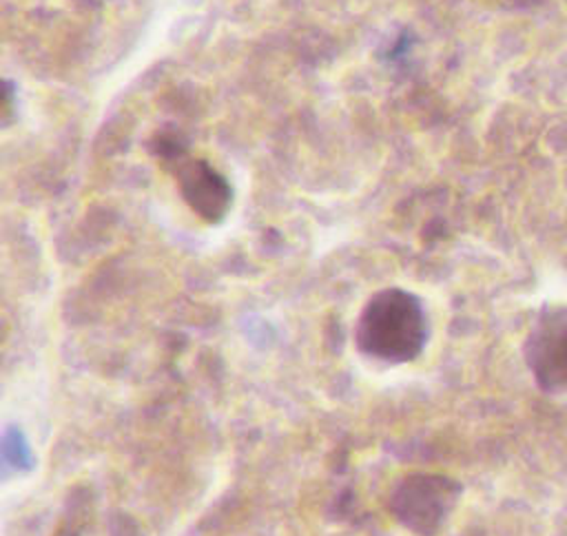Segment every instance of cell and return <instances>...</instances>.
<instances>
[{
  "label": "cell",
  "instance_id": "cell-1",
  "mask_svg": "<svg viewBox=\"0 0 567 536\" xmlns=\"http://www.w3.org/2000/svg\"><path fill=\"white\" fill-rule=\"evenodd\" d=\"M430 326L423 301L405 288H381L354 321V346L385 363L414 361L427 343Z\"/></svg>",
  "mask_w": 567,
  "mask_h": 536
},
{
  "label": "cell",
  "instance_id": "cell-2",
  "mask_svg": "<svg viewBox=\"0 0 567 536\" xmlns=\"http://www.w3.org/2000/svg\"><path fill=\"white\" fill-rule=\"evenodd\" d=\"M463 487L436 472L405 474L390 492L388 507L399 525L416 536H434L454 512Z\"/></svg>",
  "mask_w": 567,
  "mask_h": 536
},
{
  "label": "cell",
  "instance_id": "cell-3",
  "mask_svg": "<svg viewBox=\"0 0 567 536\" xmlns=\"http://www.w3.org/2000/svg\"><path fill=\"white\" fill-rule=\"evenodd\" d=\"M523 359L547 394H567V303H545L523 341Z\"/></svg>",
  "mask_w": 567,
  "mask_h": 536
},
{
  "label": "cell",
  "instance_id": "cell-4",
  "mask_svg": "<svg viewBox=\"0 0 567 536\" xmlns=\"http://www.w3.org/2000/svg\"><path fill=\"white\" fill-rule=\"evenodd\" d=\"M186 206L206 224H219L233 206V186L204 157L186 155L171 168Z\"/></svg>",
  "mask_w": 567,
  "mask_h": 536
},
{
  "label": "cell",
  "instance_id": "cell-5",
  "mask_svg": "<svg viewBox=\"0 0 567 536\" xmlns=\"http://www.w3.org/2000/svg\"><path fill=\"white\" fill-rule=\"evenodd\" d=\"M151 155L155 159H159L162 166L173 168L177 162H182L188 155V144L184 140L182 133H177L175 128H162L151 137Z\"/></svg>",
  "mask_w": 567,
  "mask_h": 536
},
{
  "label": "cell",
  "instance_id": "cell-6",
  "mask_svg": "<svg viewBox=\"0 0 567 536\" xmlns=\"http://www.w3.org/2000/svg\"><path fill=\"white\" fill-rule=\"evenodd\" d=\"M16 100H18V97L13 95V82L4 80V89H2V117H4V124H9V122H11Z\"/></svg>",
  "mask_w": 567,
  "mask_h": 536
}]
</instances>
